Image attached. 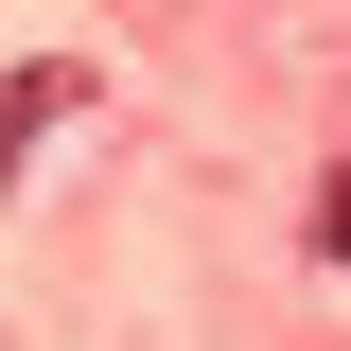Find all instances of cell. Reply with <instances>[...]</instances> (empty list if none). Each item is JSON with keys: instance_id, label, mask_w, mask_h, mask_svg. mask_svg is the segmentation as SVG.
I'll use <instances>...</instances> for the list:
<instances>
[{"instance_id": "6da1fadb", "label": "cell", "mask_w": 351, "mask_h": 351, "mask_svg": "<svg viewBox=\"0 0 351 351\" xmlns=\"http://www.w3.org/2000/svg\"><path fill=\"white\" fill-rule=\"evenodd\" d=\"M53 106H71V71H53V53H36V71H0V176L53 141Z\"/></svg>"}, {"instance_id": "7a4b0ae2", "label": "cell", "mask_w": 351, "mask_h": 351, "mask_svg": "<svg viewBox=\"0 0 351 351\" xmlns=\"http://www.w3.org/2000/svg\"><path fill=\"white\" fill-rule=\"evenodd\" d=\"M316 246H334V263H351V176H334V193H316Z\"/></svg>"}]
</instances>
